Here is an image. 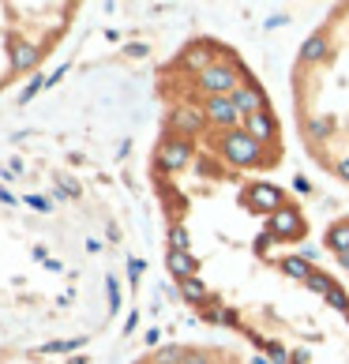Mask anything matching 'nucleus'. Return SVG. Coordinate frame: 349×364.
Segmentation results:
<instances>
[{"mask_svg":"<svg viewBox=\"0 0 349 364\" xmlns=\"http://www.w3.org/2000/svg\"><path fill=\"white\" fill-rule=\"evenodd\" d=\"M166 271L207 327L263 364H349V286L312 248V218L281 173L146 158Z\"/></svg>","mask_w":349,"mask_h":364,"instance_id":"f257e3e1","label":"nucleus"},{"mask_svg":"<svg viewBox=\"0 0 349 364\" xmlns=\"http://www.w3.org/2000/svg\"><path fill=\"white\" fill-rule=\"evenodd\" d=\"M319 245H323V252L334 259V267L345 274L349 282V214H338V218H331L323 237H319Z\"/></svg>","mask_w":349,"mask_h":364,"instance_id":"423d86ee","label":"nucleus"},{"mask_svg":"<svg viewBox=\"0 0 349 364\" xmlns=\"http://www.w3.org/2000/svg\"><path fill=\"white\" fill-rule=\"evenodd\" d=\"M131 364H259V360L222 342H169V346L146 349Z\"/></svg>","mask_w":349,"mask_h":364,"instance_id":"39448f33","label":"nucleus"},{"mask_svg":"<svg viewBox=\"0 0 349 364\" xmlns=\"http://www.w3.org/2000/svg\"><path fill=\"white\" fill-rule=\"evenodd\" d=\"M289 102L308 161L349 188V4H334L301 42Z\"/></svg>","mask_w":349,"mask_h":364,"instance_id":"7ed1b4c3","label":"nucleus"},{"mask_svg":"<svg viewBox=\"0 0 349 364\" xmlns=\"http://www.w3.org/2000/svg\"><path fill=\"white\" fill-rule=\"evenodd\" d=\"M83 4L42 0V4H0V94L26 79L72 34Z\"/></svg>","mask_w":349,"mask_h":364,"instance_id":"20e7f679","label":"nucleus"},{"mask_svg":"<svg viewBox=\"0 0 349 364\" xmlns=\"http://www.w3.org/2000/svg\"><path fill=\"white\" fill-rule=\"evenodd\" d=\"M154 154L207 169L281 173L286 136L263 79L214 34L181 42L154 72Z\"/></svg>","mask_w":349,"mask_h":364,"instance_id":"f03ea898","label":"nucleus"}]
</instances>
